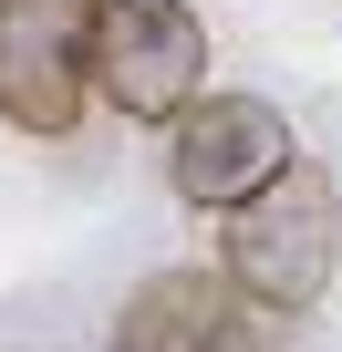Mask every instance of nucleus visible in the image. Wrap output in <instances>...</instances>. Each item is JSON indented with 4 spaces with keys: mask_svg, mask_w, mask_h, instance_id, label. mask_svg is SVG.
Wrapping results in <instances>:
<instances>
[{
    "mask_svg": "<svg viewBox=\"0 0 342 352\" xmlns=\"http://www.w3.org/2000/svg\"><path fill=\"white\" fill-rule=\"evenodd\" d=\"M332 259H342V187H332L321 155H290L270 187L239 197L228 228H218V280H228L259 321H301V311H321Z\"/></svg>",
    "mask_w": 342,
    "mask_h": 352,
    "instance_id": "nucleus-1",
    "label": "nucleus"
},
{
    "mask_svg": "<svg viewBox=\"0 0 342 352\" xmlns=\"http://www.w3.org/2000/svg\"><path fill=\"white\" fill-rule=\"evenodd\" d=\"M94 104L125 124H177L208 94V21L187 0H94Z\"/></svg>",
    "mask_w": 342,
    "mask_h": 352,
    "instance_id": "nucleus-2",
    "label": "nucleus"
},
{
    "mask_svg": "<svg viewBox=\"0 0 342 352\" xmlns=\"http://www.w3.org/2000/svg\"><path fill=\"white\" fill-rule=\"evenodd\" d=\"M290 155H301V135H290V114H280L270 94L208 83L177 124H166V187H177L187 208H208V218H228L239 197L270 187Z\"/></svg>",
    "mask_w": 342,
    "mask_h": 352,
    "instance_id": "nucleus-3",
    "label": "nucleus"
},
{
    "mask_svg": "<svg viewBox=\"0 0 342 352\" xmlns=\"http://www.w3.org/2000/svg\"><path fill=\"white\" fill-rule=\"evenodd\" d=\"M94 0H0V124L73 135L94 114Z\"/></svg>",
    "mask_w": 342,
    "mask_h": 352,
    "instance_id": "nucleus-4",
    "label": "nucleus"
},
{
    "mask_svg": "<svg viewBox=\"0 0 342 352\" xmlns=\"http://www.w3.org/2000/svg\"><path fill=\"white\" fill-rule=\"evenodd\" d=\"M114 352H270V321L218 270H156L114 311Z\"/></svg>",
    "mask_w": 342,
    "mask_h": 352,
    "instance_id": "nucleus-5",
    "label": "nucleus"
}]
</instances>
